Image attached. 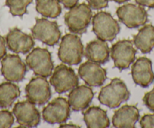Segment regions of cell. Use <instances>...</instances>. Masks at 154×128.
Wrapping results in <instances>:
<instances>
[{
	"mask_svg": "<svg viewBox=\"0 0 154 128\" xmlns=\"http://www.w3.org/2000/svg\"><path fill=\"white\" fill-rule=\"evenodd\" d=\"M85 57L89 61L99 64H104L109 60V50L105 41L94 40L87 44L85 50Z\"/></svg>",
	"mask_w": 154,
	"mask_h": 128,
	"instance_id": "cell-19",
	"label": "cell"
},
{
	"mask_svg": "<svg viewBox=\"0 0 154 128\" xmlns=\"http://www.w3.org/2000/svg\"><path fill=\"white\" fill-rule=\"evenodd\" d=\"M26 64L35 76L48 78L54 69L51 53L46 48H35L26 57Z\"/></svg>",
	"mask_w": 154,
	"mask_h": 128,
	"instance_id": "cell-5",
	"label": "cell"
},
{
	"mask_svg": "<svg viewBox=\"0 0 154 128\" xmlns=\"http://www.w3.org/2000/svg\"><path fill=\"white\" fill-rule=\"evenodd\" d=\"M131 76L134 83L142 88H147L154 82L152 61L146 57H140L131 67Z\"/></svg>",
	"mask_w": 154,
	"mask_h": 128,
	"instance_id": "cell-16",
	"label": "cell"
},
{
	"mask_svg": "<svg viewBox=\"0 0 154 128\" xmlns=\"http://www.w3.org/2000/svg\"><path fill=\"white\" fill-rule=\"evenodd\" d=\"M83 115L84 121L88 128H106L110 124L106 111L98 106L89 107Z\"/></svg>",
	"mask_w": 154,
	"mask_h": 128,
	"instance_id": "cell-20",
	"label": "cell"
},
{
	"mask_svg": "<svg viewBox=\"0 0 154 128\" xmlns=\"http://www.w3.org/2000/svg\"><path fill=\"white\" fill-rule=\"evenodd\" d=\"M70 107L63 97H57L50 102L42 110V118L50 124L65 123L69 118Z\"/></svg>",
	"mask_w": 154,
	"mask_h": 128,
	"instance_id": "cell-11",
	"label": "cell"
},
{
	"mask_svg": "<svg viewBox=\"0 0 154 128\" xmlns=\"http://www.w3.org/2000/svg\"><path fill=\"white\" fill-rule=\"evenodd\" d=\"M92 30L100 40L112 42L120 32V26L109 13L100 11L92 17Z\"/></svg>",
	"mask_w": 154,
	"mask_h": 128,
	"instance_id": "cell-4",
	"label": "cell"
},
{
	"mask_svg": "<svg viewBox=\"0 0 154 128\" xmlns=\"http://www.w3.org/2000/svg\"><path fill=\"white\" fill-rule=\"evenodd\" d=\"M137 5L149 8H154V0H135Z\"/></svg>",
	"mask_w": 154,
	"mask_h": 128,
	"instance_id": "cell-31",
	"label": "cell"
},
{
	"mask_svg": "<svg viewBox=\"0 0 154 128\" xmlns=\"http://www.w3.org/2000/svg\"><path fill=\"white\" fill-rule=\"evenodd\" d=\"M13 114L21 127H35L40 123V113L29 100L18 102L13 108Z\"/></svg>",
	"mask_w": 154,
	"mask_h": 128,
	"instance_id": "cell-13",
	"label": "cell"
},
{
	"mask_svg": "<svg viewBox=\"0 0 154 128\" xmlns=\"http://www.w3.org/2000/svg\"><path fill=\"white\" fill-rule=\"evenodd\" d=\"M144 105L150 111L154 112V88L149 92L146 93L143 98Z\"/></svg>",
	"mask_w": 154,
	"mask_h": 128,
	"instance_id": "cell-28",
	"label": "cell"
},
{
	"mask_svg": "<svg viewBox=\"0 0 154 128\" xmlns=\"http://www.w3.org/2000/svg\"><path fill=\"white\" fill-rule=\"evenodd\" d=\"M19 87L11 82L0 84V108L7 109L12 106L20 97Z\"/></svg>",
	"mask_w": 154,
	"mask_h": 128,
	"instance_id": "cell-22",
	"label": "cell"
},
{
	"mask_svg": "<svg viewBox=\"0 0 154 128\" xmlns=\"http://www.w3.org/2000/svg\"><path fill=\"white\" fill-rule=\"evenodd\" d=\"M136 52L134 43L129 39L118 41L114 44L110 49V54L116 68L120 71L129 68L135 60Z\"/></svg>",
	"mask_w": 154,
	"mask_h": 128,
	"instance_id": "cell-7",
	"label": "cell"
},
{
	"mask_svg": "<svg viewBox=\"0 0 154 128\" xmlns=\"http://www.w3.org/2000/svg\"><path fill=\"white\" fill-rule=\"evenodd\" d=\"M91 8L94 10H100L108 6L109 0H86Z\"/></svg>",
	"mask_w": 154,
	"mask_h": 128,
	"instance_id": "cell-26",
	"label": "cell"
},
{
	"mask_svg": "<svg viewBox=\"0 0 154 128\" xmlns=\"http://www.w3.org/2000/svg\"><path fill=\"white\" fill-rule=\"evenodd\" d=\"M139 118V110L135 106L125 105L115 112L112 125L116 128H134Z\"/></svg>",
	"mask_w": 154,
	"mask_h": 128,
	"instance_id": "cell-18",
	"label": "cell"
},
{
	"mask_svg": "<svg viewBox=\"0 0 154 128\" xmlns=\"http://www.w3.org/2000/svg\"><path fill=\"white\" fill-rule=\"evenodd\" d=\"M5 41L8 49L15 54H27L32 51L35 45L32 36L23 33L18 28L10 29Z\"/></svg>",
	"mask_w": 154,
	"mask_h": 128,
	"instance_id": "cell-14",
	"label": "cell"
},
{
	"mask_svg": "<svg viewBox=\"0 0 154 128\" xmlns=\"http://www.w3.org/2000/svg\"><path fill=\"white\" fill-rule=\"evenodd\" d=\"M92 19V11L85 3L76 5L65 14L64 22L68 29L73 34L86 33Z\"/></svg>",
	"mask_w": 154,
	"mask_h": 128,
	"instance_id": "cell-3",
	"label": "cell"
},
{
	"mask_svg": "<svg viewBox=\"0 0 154 128\" xmlns=\"http://www.w3.org/2000/svg\"><path fill=\"white\" fill-rule=\"evenodd\" d=\"M50 84L57 94H63L78 86L79 79L72 68L60 64L51 73Z\"/></svg>",
	"mask_w": 154,
	"mask_h": 128,
	"instance_id": "cell-8",
	"label": "cell"
},
{
	"mask_svg": "<svg viewBox=\"0 0 154 128\" xmlns=\"http://www.w3.org/2000/svg\"><path fill=\"white\" fill-rule=\"evenodd\" d=\"M79 76L89 87H100L106 79V71L99 63L87 61L81 64Z\"/></svg>",
	"mask_w": 154,
	"mask_h": 128,
	"instance_id": "cell-15",
	"label": "cell"
},
{
	"mask_svg": "<svg viewBox=\"0 0 154 128\" xmlns=\"http://www.w3.org/2000/svg\"><path fill=\"white\" fill-rule=\"evenodd\" d=\"M140 124L143 128H154V113L143 115L140 119Z\"/></svg>",
	"mask_w": 154,
	"mask_h": 128,
	"instance_id": "cell-27",
	"label": "cell"
},
{
	"mask_svg": "<svg viewBox=\"0 0 154 128\" xmlns=\"http://www.w3.org/2000/svg\"><path fill=\"white\" fill-rule=\"evenodd\" d=\"M35 3L37 12L43 17L56 18L61 14V6L58 0H35Z\"/></svg>",
	"mask_w": 154,
	"mask_h": 128,
	"instance_id": "cell-23",
	"label": "cell"
},
{
	"mask_svg": "<svg viewBox=\"0 0 154 128\" xmlns=\"http://www.w3.org/2000/svg\"><path fill=\"white\" fill-rule=\"evenodd\" d=\"M130 97V92L125 82L120 79L115 78L109 85L101 88L98 100L102 105L114 109L119 107Z\"/></svg>",
	"mask_w": 154,
	"mask_h": 128,
	"instance_id": "cell-1",
	"label": "cell"
},
{
	"mask_svg": "<svg viewBox=\"0 0 154 128\" xmlns=\"http://www.w3.org/2000/svg\"><path fill=\"white\" fill-rule=\"evenodd\" d=\"M6 41L0 35V60L6 55Z\"/></svg>",
	"mask_w": 154,
	"mask_h": 128,
	"instance_id": "cell-29",
	"label": "cell"
},
{
	"mask_svg": "<svg viewBox=\"0 0 154 128\" xmlns=\"http://www.w3.org/2000/svg\"><path fill=\"white\" fill-rule=\"evenodd\" d=\"M26 66L18 55L6 54L1 61V73L8 82H20L24 79Z\"/></svg>",
	"mask_w": 154,
	"mask_h": 128,
	"instance_id": "cell-12",
	"label": "cell"
},
{
	"mask_svg": "<svg viewBox=\"0 0 154 128\" xmlns=\"http://www.w3.org/2000/svg\"><path fill=\"white\" fill-rule=\"evenodd\" d=\"M33 39L40 41L48 46H54L61 36L57 22L49 21L45 18H36L35 24L31 29Z\"/></svg>",
	"mask_w": 154,
	"mask_h": 128,
	"instance_id": "cell-6",
	"label": "cell"
},
{
	"mask_svg": "<svg viewBox=\"0 0 154 128\" xmlns=\"http://www.w3.org/2000/svg\"><path fill=\"white\" fill-rule=\"evenodd\" d=\"M14 116L8 110L0 111V128H10L14 124Z\"/></svg>",
	"mask_w": 154,
	"mask_h": 128,
	"instance_id": "cell-25",
	"label": "cell"
},
{
	"mask_svg": "<svg viewBox=\"0 0 154 128\" xmlns=\"http://www.w3.org/2000/svg\"><path fill=\"white\" fill-rule=\"evenodd\" d=\"M57 55L59 60L64 64H79L84 55V47L80 38L71 33L65 35L60 42Z\"/></svg>",
	"mask_w": 154,
	"mask_h": 128,
	"instance_id": "cell-2",
	"label": "cell"
},
{
	"mask_svg": "<svg viewBox=\"0 0 154 128\" xmlns=\"http://www.w3.org/2000/svg\"><path fill=\"white\" fill-rule=\"evenodd\" d=\"M33 0H5V5L9 8V11L14 17H22L27 12L28 5Z\"/></svg>",
	"mask_w": 154,
	"mask_h": 128,
	"instance_id": "cell-24",
	"label": "cell"
},
{
	"mask_svg": "<svg viewBox=\"0 0 154 128\" xmlns=\"http://www.w3.org/2000/svg\"><path fill=\"white\" fill-rule=\"evenodd\" d=\"M113 1L115 2H116V3L122 4V3H124V2H127V1H128V0H113Z\"/></svg>",
	"mask_w": 154,
	"mask_h": 128,
	"instance_id": "cell-33",
	"label": "cell"
},
{
	"mask_svg": "<svg viewBox=\"0 0 154 128\" xmlns=\"http://www.w3.org/2000/svg\"><path fill=\"white\" fill-rule=\"evenodd\" d=\"M58 2L61 3L66 9H70L71 8L77 5L79 0H58Z\"/></svg>",
	"mask_w": 154,
	"mask_h": 128,
	"instance_id": "cell-30",
	"label": "cell"
},
{
	"mask_svg": "<svg viewBox=\"0 0 154 128\" xmlns=\"http://www.w3.org/2000/svg\"><path fill=\"white\" fill-rule=\"evenodd\" d=\"M27 100L38 106L47 103L51 99V91L46 78L38 76L29 81L25 88Z\"/></svg>",
	"mask_w": 154,
	"mask_h": 128,
	"instance_id": "cell-9",
	"label": "cell"
},
{
	"mask_svg": "<svg viewBox=\"0 0 154 128\" xmlns=\"http://www.w3.org/2000/svg\"><path fill=\"white\" fill-rule=\"evenodd\" d=\"M60 127H80L78 125L72 124H61L60 125Z\"/></svg>",
	"mask_w": 154,
	"mask_h": 128,
	"instance_id": "cell-32",
	"label": "cell"
},
{
	"mask_svg": "<svg viewBox=\"0 0 154 128\" xmlns=\"http://www.w3.org/2000/svg\"><path fill=\"white\" fill-rule=\"evenodd\" d=\"M116 14L119 21L128 29H135L143 26L148 20V14L143 6L125 4L117 8Z\"/></svg>",
	"mask_w": 154,
	"mask_h": 128,
	"instance_id": "cell-10",
	"label": "cell"
},
{
	"mask_svg": "<svg viewBox=\"0 0 154 128\" xmlns=\"http://www.w3.org/2000/svg\"><path fill=\"white\" fill-rule=\"evenodd\" d=\"M94 97V93L89 86L81 85L71 90L68 95V103L72 111H83L88 108Z\"/></svg>",
	"mask_w": 154,
	"mask_h": 128,
	"instance_id": "cell-17",
	"label": "cell"
},
{
	"mask_svg": "<svg viewBox=\"0 0 154 128\" xmlns=\"http://www.w3.org/2000/svg\"><path fill=\"white\" fill-rule=\"evenodd\" d=\"M133 43L143 54H148L154 48V26L146 24L133 37Z\"/></svg>",
	"mask_w": 154,
	"mask_h": 128,
	"instance_id": "cell-21",
	"label": "cell"
}]
</instances>
